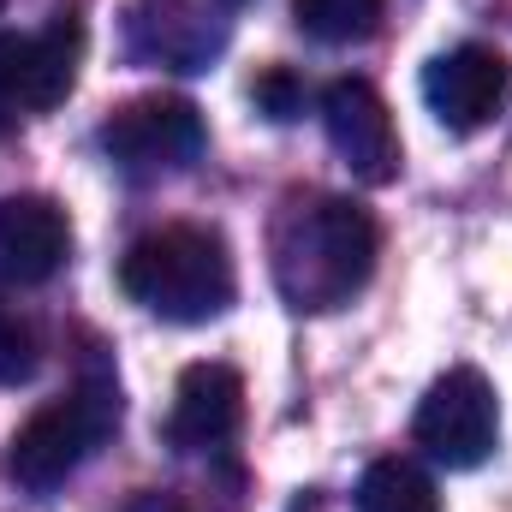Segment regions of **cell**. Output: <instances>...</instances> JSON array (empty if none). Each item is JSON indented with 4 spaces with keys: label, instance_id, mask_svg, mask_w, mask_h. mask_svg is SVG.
Returning <instances> with one entry per match:
<instances>
[{
    "label": "cell",
    "instance_id": "9a60e30c",
    "mask_svg": "<svg viewBox=\"0 0 512 512\" xmlns=\"http://www.w3.org/2000/svg\"><path fill=\"white\" fill-rule=\"evenodd\" d=\"M256 108H262L268 120H298V114H304V78H298L292 66H268V72L256 78Z\"/></svg>",
    "mask_w": 512,
    "mask_h": 512
},
{
    "label": "cell",
    "instance_id": "52a82bcc",
    "mask_svg": "<svg viewBox=\"0 0 512 512\" xmlns=\"http://www.w3.org/2000/svg\"><path fill=\"white\" fill-rule=\"evenodd\" d=\"M512 96V66L507 54L483 42H459L423 72V102L447 131H483Z\"/></svg>",
    "mask_w": 512,
    "mask_h": 512
},
{
    "label": "cell",
    "instance_id": "4fadbf2b",
    "mask_svg": "<svg viewBox=\"0 0 512 512\" xmlns=\"http://www.w3.org/2000/svg\"><path fill=\"white\" fill-rule=\"evenodd\" d=\"M382 12H387V0H292L298 30H304V36H316V42H328V48L376 36Z\"/></svg>",
    "mask_w": 512,
    "mask_h": 512
},
{
    "label": "cell",
    "instance_id": "5bb4252c",
    "mask_svg": "<svg viewBox=\"0 0 512 512\" xmlns=\"http://www.w3.org/2000/svg\"><path fill=\"white\" fill-rule=\"evenodd\" d=\"M30 376H36V328L12 304H0V387H18Z\"/></svg>",
    "mask_w": 512,
    "mask_h": 512
},
{
    "label": "cell",
    "instance_id": "8fae6325",
    "mask_svg": "<svg viewBox=\"0 0 512 512\" xmlns=\"http://www.w3.org/2000/svg\"><path fill=\"white\" fill-rule=\"evenodd\" d=\"M131 54L137 60H155V66L197 72L215 54V30L185 0H137L131 6Z\"/></svg>",
    "mask_w": 512,
    "mask_h": 512
},
{
    "label": "cell",
    "instance_id": "7a4b0ae2",
    "mask_svg": "<svg viewBox=\"0 0 512 512\" xmlns=\"http://www.w3.org/2000/svg\"><path fill=\"white\" fill-rule=\"evenodd\" d=\"M120 286L149 316L197 328L233 304L239 274H233V251L215 227H161V233H143L126 251Z\"/></svg>",
    "mask_w": 512,
    "mask_h": 512
},
{
    "label": "cell",
    "instance_id": "d6986e66",
    "mask_svg": "<svg viewBox=\"0 0 512 512\" xmlns=\"http://www.w3.org/2000/svg\"><path fill=\"white\" fill-rule=\"evenodd\" d=\"M0 6H6V0H0Z\"/></svg>",
    "mask_w": 512,
    "mask_h": 512
},
{
    "label": "cell",
    "instance_id": "30bf717a",
    "mask_svg": "<svg viewBox=\"0 0 512 512\" xmlns=\"http://www.w3.org/2000/svg\"><path fill=\"white\" fill-rule=\"evenodd\" d=\"M245 423V376L233 364H191L173 387V417L167 435L173 447L197 453V447H221L233 441Z\"/></svg>",
    "mask_w": 512,
    "mask_h": 512
},
{
    "label": "cell",
    "instance_id": "7c38bea8",
    "mask_svg": "<svg viewBox=\"0 0 512 512\" xmlns=\"http://www.w3.org/2000/svg\"><path fill=\"white\" fill-rule=\"evenodd\" d=\"M358 512H441V495L423 465L411 459H376L358 477Z\"/></svg>",
    "mask_w": 512,
    "mask_h": 512
},
{
    "label": "cell",
    "instance_id": "ac0fdd59",
    "mask_svg": "<svg viewBox=\"0 0 512 512\" xmlns=\"http://www.w3.org/2000/svg\"><path fill=\"white\" fill-rule=\"evenodd\" d=\"M227 6H239V0H227Z\"/></svg>",
    "mask_w": 512,
    "mask_h": 512
},
{
    "label": "cell",
    "instance_id": "277c9868",
    "mask_svg": "<svg viewBox=\"0 0 512 512\" xmlns=\"http://www.w3.org/2000/svg\"><path fill=\"white\" fill-rule=\"evenodd\" d=\"M411 435H417V447H423L435 465H447V471L483 465V459L495 453V441H501V399H495L489 376L471 370V364L447 370L441 382L423 393V405H417V417H411Z\"/></svg>",
    "mask_w": 512,
    "mask_h": 512
},
{
    "label": "cell",
    "instance_id": "3957f363",
    "mask_svg": "<svg viewBox=\"0 0 512 512\" xmlns=\"http://www.w3.org/2000/svg\"><path fill=\"white\" fill-rule=\"evenodd\" d=\"M120 429V387L90 376L84 387H72L66 399H48L42 411H30L6 447V471L18 489L48 495L60 489L108 435Z\"/></svg>",
    "mask_w": 512,
    "mask_h": 512
},
{
    "label": "cell",
    "instance_id": "8992f818",
    "mask_svg": "<svg viewBox=\"0 0 512 512\" xmlns=\"http://www.w3.org/2000/svg\"><path fill=\"white\" fill-rule=\"evenodd\" d=\"M84 60V24L60 12L42 36H0V114H48L72 96Z\"/></svg>",
    "mask_w": 512,
    "mask_h": 512
},
{
    "label": "cell",
    "instance_id": "2e32d148",
    "mask_svg": "<svg viewBox=\"0 0 512 512\" xmlns=\"http://www.w3.org/2000/svg\"><path fill=\"white\" fill-rule=\"evenodd\" d=\"M120 512H185V501H179V495H167V489H137Z\"/></svg>",
    "mask_w": 512,
    "mask_h": 512
},
{
    "label": "cell",
    "instance_id": "6da1fadb",
    "mask_svg": "<svg viewBox=\"0 0 512 512\" xmlns=\"http://www.w3.org/2000/svg\"><path fill=\"white\" fill-rule=\"evenodd\" d=\"M382 233L352 197L286 203L274 221V286L292 310H340L376 274Z\"/></svg>",
    "mask_w": 512,
    "mask_h": 512
},
{
    "label": "cell",
    "instance_id": "ba28073f",
    "mask_svg": "<svg viewBox=\"0 0 512 512\" xmlns=\"http://www.w3.org/2000/svg\"><path fill=\"white\" fill-rule=\"evenodd\" d=\"M322 126L334 155L364 179V185H387L399 179V126L387 114V102L376 96V84L364 78H334L322 90Z\"/></svg>",
    "mask_w": 512,
    "mask_h": 512
},
{
    "label": "cell",
    "instance_id": "5b68a950",
    "mask_svg": "<svg viewBox=\"0 0 512 512\" xmlns=\"http://www.w3.org/2000/svg\"><path fill=\"white\" fill-rule=\"evenodd\" d=\"M102 149L131 179L179 173V167H191L203 155V114L185 96H137V102L108 114Z\"/></svg>",
    "mask_w": 512,
    "mask_h": 512
},
{
    "label": "cell",
    "instance_id": "9c48e42d",
    "mask_svg": "<svg viewBox=\"0 0 512 512\" xmlns=\"http://www.w3.org/2000/svg\"><path fill=\"white\" fill-rule=\"evenodd\" d=\"M72 251V221L54 197H6L0 203V280L12 286H42L60 274V262Z\"/></svg>",
    "mask_w": 512,
    "mask_h": 512
},
{
    "label": "cell",
    "instance_id": "e0dca14e",
    "mask_svg": "<svg viewBox=\"0 0 512 512\" xmlns=\"http://www.w3.org/2000/svg\"><path fill=\"white\" fill-rule=\"evenodd\" d=\"M292 512H316V501H298V507H292Z\"/></svg>",
    "mask_w": 512,
    "mask_h": 512
}]
</instances>
